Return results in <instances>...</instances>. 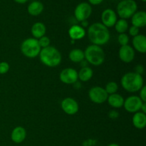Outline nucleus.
Wrapping results in <instances>:
<instances>
[{"mask_svg": "<svg viewBox=\"0 0 146 146\" xmlns=\"http://www.w3.org/2000/svg\"><path fill=\"white\" fill-rule=\"evenodd\" d=\"M27 9H28V12L30 15L36 17V16H38L41 14L44 10V5L40 1H34L28 6Z\"/></svg>", "mask_w": 146, "mask_h": 146, "instance_id": "412c9836", "label": "nucleus"}, {"mask_svg": "<svg viewBox=\"0 0 146 146\" xmlns=\"http://www.w3.org/2000/svg\"><path fill=\"white\" fill-rule=\"evenodd\" d=\"M141 1H143V2H145L146 0H141Z\"/></svg>", "mask_w": 146, "mask_h": 146, "instance_id": "4c0bfd02", "label": "nucleus"}, {"mask_svg": "<svg viewBox=\"0 0 146 146\" xmlns=\"http://www.w3.org/2000/svg\"><path fill=\"white\" fill-rule=\"evenodd\" d=\"M31 31L34 38L36 39H38L45 35L46 29L43 23L36 22L33 24V26L31 27Z\"/></svg>", "mask_w": 146, "mask_h": 146, "instance_id": "6ab92c4d", "label": "nucleus"}, {"mask_svg": "<svg viewBox=\"0 0 146 146\" xmlns=\"http://www.w3.org/2000/svg\"><path fill=\"white\" fill-rule=\"evenodd\" d=\"M93 70L88 66L83 67L78 73V78L81 81L86 82L89 81L93 76Z\"/></svg>", "mask_w": 146, "mask_h": 146, "instance_id": "5701e85b", "label": "nucleus"}, {"mask_svg": "<svg viewBox=\"0 0 146 146\" xmlns=\"http://www.w3.org/2000/svg\"><path fill=\"white\" fill-rule=\"evenodd\" d=\"M106 91V93L108 94H116L117 91L118 89V86L114 81H111V82L108 83V84L106 85V88H104Z\"/></svg>", "mask_w": 146, "mask_h": 146, "instance_id": "393cba45", "label": "nucleus"}, {"mask_svg": "<svg viewBox=\"0 0 146 146\" xmlns=\"http://www.w3.org/2000/svg\"><path fill=\"white\" fill-rule=\"evenodd\" d=\"M139 28H138L136 27H134V26H132V27H131L129 28V34L134 37L139 34Z\"/></svg>", "mask_w": 146, "mask_h": 146, "instance_id": "c85d7f7f", "label": "nucleus"}, {"mask_svg": "<svg viewBox=\"0 0 146 146\" xmlns=\"http://www.w3.org/2000/svg\"><path fill=\"white\" fill-rule=\"evenodd\" d=\"M135 73L136 74H140V75H142L143 73L144 72V67L142 65H138L135 68Z\"/></svg>", "mask_w": 146, "mask_h": 146, "instance_id": "7c9ffc66", "label": "nucleus"}, {"mask_svg": "<svg viewBox=\"0 0 146 146\" xmlns=\"http://www.w3.org/2000/svg\"><path fill=\"white\" fill-rule=\"evenodd\" d=\"M38 56L41 63L48 67L57 66L61 61V53L57 48L51 46L41 48Z\"/></svg>", "mask_w": 146, "mask_h": 146, "instance_id": "7ed1b4c3", "label": "nucleus"}, {"mask_svg": "<svg viewBox=\"0 0 146 146\" xmlns=\"http://www.w3.org/2000/svg\"><path fill=\"white\" fill-rule=\"evenodd\" d=\"M133 125L138 129H143L146 125V115L142 112H137L133 116Z\"/></svg>", "mask_w": 146, "mask_h": 146, "instance_id": "a211bd4d", "label": "nucleus"}, {"mask_svg": "<svg viewBox=\"0 0 146 146\" xmlns=\"http://www.w3.org/2000/svg\"><path fill=\"white\" fill-rule=\"evenodd\" d=\"M59 78L64 84H73L78 80V72L72 68H66L60 73Z\"/></svg>", "mask_w": 146, "mask_h": 146, "instance_id": "9d476101", "label": "nucleus"}, {"mask_svg": "<svg viewBox=\"0 0 146 146\" xmlns=\"http://www.w3.org/2000/svg\"><path fill=\"white\" fill-rule=\"evenodd\" d=\"M133 26L138 28H142L146 25V13L143 11H136L132 16L131 19Z\"/></svg>", "mask_w": 146, "mask_h": 146, "instance_id": "dca6fc26", "label": "nucleus"}, {"mask_svg": "<svg viewBox=\"0 0 146 146\" xmlns=\"http://www.w3.org/2000/svg\"><path fill=\"white\" fill-rule=\"evenodd\" d=\"M104 0H88L90 3L91 4H94V5H98V4H101Z\"/></svg>", "mask_w": 146, "mask_h": 146, "instance_id": "473e14b6", "label": "nucleus"}, {"mask_svg": "<svg viewBox=\"0 0 146 146\" xmlns=\"http://www.w3.org/2000/svg\"><path fill=\"white\" fill-rule=\"evenodd\" d=\"M143 103L139 96H131L124 100L123 106L128 112L137 113L141 111V106Z\"/></svg>", "mask_w": 146, "mask_h": 146, "instance_id": "6e6552de", "label": "nucleus"}, {"mask_svg": "<svg viewBox=\"0 0 146 146\" xmlns=\"http://www.w3.org/2000/svg\"><path fill=\"white\" fill-rule=\"evenodd\" d=\"M92 8L88 3L82 2L77 5L74 11V15L78 21L86 20L91 16Z\"/></svg>", "mask_w": 146, "mask_h": 146, "instance_id": "1a4fd4ad", "label": "nucleus"}, {"mask_svg": "<svg viewBox=\"0 0 146 146\" xmlns=\"http://www.w3.org/2000/svg\"><path fill=\"white\" fill-rule=\"evenodd\" d=\"M41 48L38 44V39L28 38L24 40L21 44V51L25 56L33 58L38 56Z\"/></svg>", "mask_w": 146, "mask_h": 146, "instance_id": "39448f33", "label": "nucleus"}, {"mask_svg": "<svg viewBox=\"0 0 146 146\" xmlns=\"http://www.w3.org/2000/svg\"><path fill=\"white\" fill-rule=\"evenodd\" d=\"M140 91V98L143 102H146V87L143 86Z\"/></svg>", "mask_w": 146, "mask_h": 146, "instance_id": "c756f323", "label": "nucleus"}, {"mask_svg": "<svg viewBox=\"0 0 146 146\" xmlns=\"http://www.w3.org/2000/svg\"><path fill=\"white\" fill-rule=\"evenodd\" d=\"M84 56L88 63L94 66H100L105 61V53L100 46L90 45L84 51Z\"/></svg>", "mask_w": 146, "mask_h": 146, "instance_id": "20e7f679", "label": "nucleus"}, {"mask_svg": "<svg viewBox=\"0 0 146 146\" xmlns=\"http://www.w3.org/2000/svg\"><path fill=\"white\" fill-rule=\"evenodd\" d=\"M108 115H109V118H111V119H115V118H118L119 114H118V112H117L116 111L113 110V111H110Z\"/></svg>", "mask_w": 146, "mask_h": 146, "instance_id": "2f4dec72", "label": "nucleus"}, {"mask_svg": "<svg viewBox=\"0 0 146 146\" xmlns=\"http://www.w3.org/2000/svg\"><path fill=\"white\" fill-rule=\"evenodd\" d=\"M107 101H108V104L111 107H113V108H120L122 106H123L124 98L120 94H111V95L108 96Z\"/></svg>", "mask_w": 146, "mask_h": 146, "instance_id": "aec40b11", "label": "nucleus"}, {"mask_svg": "<svg viewBox=\"0 0 146 146\" xmlns=\"http://www.w3.org/2000/svg\"><path fill=\"white\" fill-rule=\"evenodd\" d=\"M118 41L121 44V46H122L128 45V42H129V36L126 34H125V33L120 34L118 36Z\"/></svg>", "mask_w": 146, "mask_h": 146, "instance_id": "a878e982", "label": "nucleus"}, {"mask_svg": "<svg viewBox=\"0 0 146 146\" xmlns=\"http://www.w3.org/2000/svg\"><path fill=\"white\" fill-rule=\"evenodd\" d=\"M138 6L134 0H122L117 6L118 16L123 19L132 17L136 12Z\"/></svg>", "mask_w": 146, "mask_h": 146, "instance_id": "423d86ee", "label": "nucleus"}, {"mask_svg": "<svg viewBox=\"0 0 146 146\" xmlns=\"http://www.w3.org/2000/svg\"><path fill=\"white\" fill-rule=\"evenodd\" d=\"M68 34L71 39L79 40L85 36L86 31L81 26L74 25L68 30Z\"/></svg>", "mask_w": 146, "mask_h": 146, "instance_id": "f3484780", "label": "nucleus"}, {"mask_svg": "<svg viewBox=\"0 0 146 146\" xmlns=\"http://www.w3.org/2000/svg\"><path fill=\"white\" fill-rule=\"evenodd\" d=\"M81 24H82L83 28H84V27H86L87 26H88V22H87L86 20H85V21H81Z\"/></svg>", "mask_w": 146, "mask_h": 146, "instance_id": "c9c22d12", "label": "nucleus"}, {"mask_svg": "<svg viewBox=\"0 0 146 146\" xmlns=\"http://www.w3.org/2000/svg\"><path fill=\"white\" fill-rule=\"evenodd\" d=\"M108 146H119L118 144H115V143H112V144H110Z\"/></svg>", "mask_w": 146, "mask_h": 146, "instance_id": "e433bc0d", "label": "nucleus"}, {"mask_svg": "<svg viewBox=\"0 0 146 146\" xmlns=\"http://www.w3.org/2000/svg\"><path fill=\"white\" fill-rule=\"evenodd\" d=\"M115 29L116 31L119 34H123L128 30V23L125 19L118 20L115 24Z\"/></svg>", "mask_w": 146, "mask_h": 146, "instance_id": "b1692460", "label": "nucleus"}, {"mask_svg": "<svg viewBox=\"0 0 146 146\" xmlns=\"http://www.w3.org/2000/svg\"><path fill=\"white\" fill-rule=\"evenodd\" d=\"M38 44H39L41 48H46L50 46V39L48 37L44 36L41 37L40 38L38 39Z\"/></svg>", "mask_w": 146, "mask_h": 146, "instance_id": "bb28decb", "label": "nucleus"}, {"mask_svg": "<svg viewBox=\"0 0 146 146\" xmlns=\"http://www.w3.org/2000/svg\"><path fill=\"white\" fill-rule=\"evenodd\" d=\"M14 1H15L16 2L19 3V4H24V3L27 2L28 0H14Z\"/></svg>", "mask_w": 146, "mask_h": 146, "instance_id": "f704fd0d", "label": "nucleus"}, {"mask_svg": "<svg viewBox=\"0 0 146 146\" xmlns=\"http://www.w3.org/2000/svg\"><path fill=\"white\" fill-rule=\"evenodd\" d=\"M68 57L72 62L80 63L84 61V59L85 58L84 51L80 48H74L70 51Z\"/></svg>", "mask_w": 146, "mask_h": 146, "instance_id": "4be33fe9", "label": "nucleus"}, {"mask_svg": "<svg viewBox=\"0 0 146 146\" xmlns=\"http://www.w3.org/2000/svg\"><path fill=\"white\" fill-rule=\"evenodd\" d=\"M88 37L93 44L101 46L108 42L110 32L102 23L96 22L88 27Z\"/></svg>", "mask_w": 146, "mask_h": 146, "instance_id": "f257e3e1", "label": "nucleus"}, {"mask_svg": "<svg viewBox=\"0 0 146 146\" xmlns=\"http://www.w3.org/2000/svg\"><path fill=\"white\" fill-rule=\"evenodd\" d=\"M121 83L123 88L130 93L137 92L144 86L142 75L135 72H128L124 74L121 78Z\"/></svg>", "mask_w": 146, "mask_h": 146, "instance_id": "f03ea898", "label": "nucleus"}, {"mask_svg": "<svg viewBox=\"0 0 146 146\" xmlns=\"http://www.w3.org/2000/svg\"><path fill=\"white\" fill-rule=\"evenodd\" d=\"M61 107L63 111L68 115H74L78 111V104L72 98H66L61 101Z\"/></svg>", "mask_w": 146, "mask_h": 146, "instance_id": "9b49d317", "label": "nucleus"}, {"mask_svg": "<svg viewBox=\"0 0 146 146\" xmlns=\"http://www.w3.org/2000/svg\"><path fill=\"white\" fill-rule=\"evenodd\" d=\"M133 46L134 48L141 54L146 52V37L143 34H138L133 38Z\"/></svg>", "mask_w": 146, "mask_h": 146, "instance_id": "4468645a", "label": "nucleus"}, {"mask_svg": "<svg viewBox=\"0 0 146 146\" xmlns=\"http://www.w3.org/2000/svg\"><path fill=\"white\" fill-rule=\"evenodd\" d=\"M141 112L143 113H146V103L144 102L142 106H141Z\"/></svg>", "mask_w": 146, "mask_h": 146, "instance_id": "72a5a7b5", "label": "nucleus"}, {"mask_svg": "<svg viewBox=\"0 0 146 146\" xmlns=\"http://www.w3.org/2000/svg\"><path fill=\"white\" fill-rule=\"evenodd\" d=\"M27 136V132L24 128L21 126H17L12 131L11 134V138L13 142L16 143H20L25 140Z\"/></svg>", "mask_w": 146, "mask_h": 146, "instance_id": "2eb2a0df", "label": "nucleus"}, {"mask_svg": "<svg viewBox=\"0 0 146 146\" xmlns=\"http://www.w3.org/2000/svg\"><path fill=\"white\" fill-rule=\"evenodd\" d=\"M88 96L91 101L97 104H104L107 101L108 94L104 88L100 86L93 87L88 92Z\"/></svg>", "mask_w": 146, "mask_h": 146, "instance_id": "0eeeda50", "label": "nucleus"}, {"mask_svg": "<svg viewBox=\"0 0 146 146\" xmlns=\"http://www.w3.org/2000/svg\"><path fill=\"white\" fill-rule=\"evenodd\" d=\"M119 58L123 62L131 63L135 58V51L133 47L129 45L122 46L118 52Z\"/></svg>", "mask_w": 146, "mask_h": 146, "instance_id": "f8f14e48", "label": "nucleus"}, {"mask_svg": "<svg viewBox=\"0 0 146 146\" xmlns=\"http://www.w3.org/2000/svg\"><path fill=\"white\" fill-rule=\"evenodd\" d=\"M102 24L107 28L112 27L115 25L117 21V15L113 10L107 9L103 11L101 14Z\"/></svg>", "mask_w": 146, "mask_h": 146, "instance_id": "ddd939ff", "label": "nucleus"}, {"mask_svg": "<svg viewBox=\"0 0 146 146\" xmlns=\"http://www.w3.org/2000/svg\"><path fill=\"white\" fill-rule=\"evenodd\" d=\"M9 70V64L5 61L0 62V74H5Z\"/></svg>", "mask_w": 146, "mask_h": 146, "instance_id": "cd10ccee", "label": "nucleus"}]
</instances>
